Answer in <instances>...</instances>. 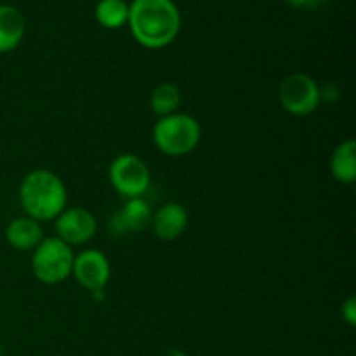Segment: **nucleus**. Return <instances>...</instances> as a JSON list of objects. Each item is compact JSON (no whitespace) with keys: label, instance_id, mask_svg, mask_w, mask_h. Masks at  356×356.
Segmentation results:
<instances>
[{"label":"nucleus","instance_id":"3","mask_svg":"<svg viewBox=\"0 0 356 356\" xmlns=\"http://www.w3.org/2000/svg\"><path fill=\"white\" fill-rule=\"evenodd\" d=\"M202 139V127L195 117L176 113L160 117L153 125V143L167 156L190 155Z\"/></svg>","mask_w":356,"mask_h":356},{"label":"nucleus","instance_id":"10","mask_svg":"<svg viewBox=\"0 0 356 356\" xmlns=\"http://www.w3.org/2000/svg\"><path fill=\"white\" fill-rule=\"evenodd\" d=\"M188 211L183 204L167 202L156 212H153L152 229L155 236L163 242H172L179 238L188 228Z\"/></svg>","mask_w":356,"mask_h":356},{"label":"nucleus","instance_id":"14","mask_svg":"<svg viewBox=\"0 0 356 356\" xmlns=\"http://www.w3.org/2000/svg\"><path fill=\"white\" fill-rule=\"evenodd\" d=\"M94 14L101 26L108 30H117L127 24L129 3L125 0H99Z\"/></svg>","mask_w":356,"mask_h":356},{"label":"nucleus","instance_id":"16","mask_svg":"<svg viewBox=\"0 0 356 356\" xmlns=\"http://www.w3.org/2000/svg\"><path fill=\"white\" fill-rule=\"evenodd\" d=\"M341 316H343V320L350 327L356 325V298L355 296H350V298L343 302V306H341Z\"/></svg>","mask_w":356,"mask_h":356},{"label":"nucleus","instance_id":"6","mask_svg":"<svg viewBox=\"0 0 356 356\" xmlns=\"http://www.w3.org/2000/svg\"><path fill=\"white\" fill-rule=\"evenodd\" d=\"M110 183L118 195L129 198L145 197L152 183V172L145 160L132 153L118 155L110 165Z\"/></svg>","mask_w":356,"mask_h":356},{"label":"nucleus","instance_id":"8","mask_svg":"<svg viewBox=\"0 0 356 356\" xmlns=\"http://www.w3.org/2000/svg\"><path fill=\"white\" fill-rule=\"evenodd\" d=\"M111 266L108 257L97 249H86L75 254L72 268V277L76 284L82 285L90 294L96 291H104L110 280Z\"/></svg>","mask_w":356,"mask_h":356},{"label":"nucleus","instance_id":"18","mask_svg":"<svg viewBox=\"0 0 356 356\" xmlns=\"http://www.w3.org/2000/svg\"><path fill=\"white\" fill-rule=\"evenodd\" d=\"M163 356H186L181 350H169L163 353Z\"/></svg>","mask_w":356,"mask_h":356},{"label":"nucleus","instance_id":"7","mask_svg":"<svg viewBox=\"0 0 356 356\" xmlns=\"http://www.w3.org/2000/svg\"><path fill=\"white\" fill-rule=\"evenodd\" d=\"M54 229L59 240L73 245H83L90 242L97 233V219L83 207H66L54 219Z\"/></svg>","mask_w":356,"mask_h":356},{"label":"nucleus","instance_id":"4","mask_svg":"<svg viewBox=\"0 0 356 356\" xmlns=\"http://www.w3.org/2000/svg\"><path fill=\"white\" fill-rule=\"evenodd\" d=\"M75 254L73 249L58 236L44 238L31 254V271L35 278L45 285H56L72 277Z\"/></svg>","mask_w":356,"mask_h":356},{"label":"nucleus","instance_id":"17","mask_svg":"<svg viewBox=\"0 0 356 356\" xmlns=\"http://www.w3.org/2000/svg\"><path fill=\"white\" fill-rule=\"evenodd\" d=\"M285 2L296 9H316V7L323 6L327 0H285Z\"/></svg>","mask_w":356,"mask_h":356},{"label":"nucleus","instance_id":"2","mask_svg":"<svg viewBox=\"0 0 356 356\" xmlns=\"http://www.w3.org/2000/svg\"><path fill=\"white\" fill-rule=\"evenodd\" d=\"M19 202L28 218L35 221H52L66 209L68 193L58 174L37 169L23 177L19 186Z\"/></svg>","mask_w":356,"mask_h":356},{"label":"nucleus","instance_id":"15","mask_svg":"<svg viewBox=\"0 0 356 356\" xmlns=\"http://www.w3.org/2000/svg\"><path fill=\"white\" fill-rule=\"evenodd\" d=\"M181 104V90L170 82H163L153 89L152 96H149V106H152L153 113L160 117H167L179 110Z\"/></svg>","mask_w":356,"mask_h":356},{"label":"nucleus","instance_id":"9","mask_svg":"<svg viewBox=\"0 0 356 356\" xmlns=\"http://www.w3.org/2000/svg\"><path fill=\"white\" fill-rule=\"evenodd\" d=\"M152 218L153 211L145 198H129V200H125L124 207L113 214L110 222V229L118 236L132 232L141 233L146 228H149Z\"/></svg>","mask_w":356,"mask_h":356},{"label":"nucleus","instance_id":"12","mask_svg":"<svg viewBox=\"0 0 356 356\" xmlns=\"http://www.w3.org/2000/svg\"><path fill=\"white\" fill-rule=\"evenodd\" d=\"M26 31L24 16L14 6H0V54L14 51Z\"/></svg>","mask_w":356,"mask_h":356},{"label":"nucleus","instance_id":"1","mask_svg":"<svg viewBox=\"0 0 356 356\" xmlns=\"http://www.w3.org/2000/svg\"><path fill=\"white\" fill-rule=\"evenodd\" d=\"M129 28L138 44L167 47L181 30V14L172 0H134L129 3Z\"/></svg>","mask_w":356,"mask_h":356},{"label":"nucleus","instance_id":"13","mask_svg":"<svg viewBox=\"0 0 356 356\" xmlns=\"http://www.w3.org/2000/svg\"><path fill=\"white\" fill-rule=\"evenodd\" d=\"M330 172L341 184H353L356 181V143L346 139L339 143L330 156Z\"/></svg>","mask_w":356,"mask_h":356},{"label":"nucleus","instance_id":"5","mask_svg":"<svg viewBox=\"0 0 356 356\" xmlns=\"http://www.w3.org/2000/svg\"><path fill=\"white\" fill-rule=\"evenodd\" d=\"M278 99L287 113L294 117H308L315 113L322 103L320 86L306 73H291L278 87Z\"/></svg>","mask_w":356,"mask_h":356},{"label":"nucleus","instance_id":"11","mask_svg":"<svg viewBox=\"0 0 356 356\" xmlns=\"http://www.w3.org/2000/svg\"><path fill=\"white\" fill-rule=\"evenodd\" d=\"M42 225L28 216L13 219L6 228V240L16 250H33L44 240Z\"/></svg>","mask_w":356,"mask_h":356}]
</instances>
